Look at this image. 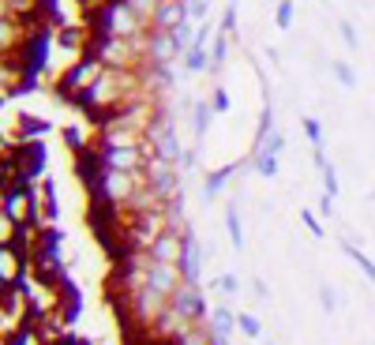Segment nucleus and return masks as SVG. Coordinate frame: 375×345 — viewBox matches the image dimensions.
I'll return each mask as SVG.
<instances>
[{"label":"nucleus","mask_w":375,"mask_h":345,"mask_svg":"<svg viewBox=\"0 0 375 345\" xmlns=\"http://www.w3.org/2000/svg\"><path fill=\"white\" fill-rule=\"evenodd\" d=\"M0 210L16 221V225H31L38 229L42 225V207H38V184H16L0 195Z\"/></svg>","instance_id":"f257e3e1"},{"label":"nucleus","mask_w":375,"mask_h":345,"mask_svg":"<svg viewBox=\"0 0 375 345\" xmlns=\"http://www.w3.org/2000/svg\"><path fill=\"white\" fill-rule=\"evenodd\" d=\"M169 308L177 312V319L188 323V327H192V323H207V315H210L203 293H199V285H192V282H184L177 293L169 297Z\"/></svg>","instance_id":"f03ea898"},{"label":"nucleus","mask_w":375,"mask_h":345,"mask_svg":"<svg viewBox=\"0 0 375 345\" xmlns=\"http://www.w3.org/2000/svg\"><path fill=\"white\" fill-rule=\"evenodd\" d=\"M146 285L151 289H158V293H165V297H173L177 289L184 285V274H180V267H173V263H146Z\"/></svg>","instance_id":"7ed1b4c3"},{"label":"nucleus","mask_w":375,"mask_h":345,"mask_svg":"<svg viewBox=\"0 0 375 345\" xmlns=\"http://www.w3.org/2000/svg\"><path fill=\"white\" fill-rule=\"evenodd\" d=\"M23 42H26V23L16 19V16H4V19H0V57L19 53Z\"/></svg>","instance_id":"20e7f679"},{"label":"nucleus","mask_w":375,"mask_h":345,"mask_svg":"<svg viewBox=\"0 0 375 345\" xmlns=\"http://www.w3.org/2000/svg\"><path fill=\"white\" fill-rule=\"evenodd\" d=\"M23 312H26V297H23L19 282H0V315L8 323H19Z\"/></svg>","instance_id":"39448f33"},{"label":"nucleus","mask_w":375,"mask_h":345,"mask_svg":"<svg viewBox=\"0 0 375 345\" xmlns=\"http://www.w3.org/2000/svg\"><path fill=\"white\" fill-rule=\"evenodd\" d=\"M38 207H42V221H57L60 203H57V180L53 177L38 180Z\"/></svg>","instance_id":"423d86ee"},{"label":"nucleus","mask_w":375,"mask_h":345,"mask_svg":"<svg viewBox=\"0 0 375 345\" xmlns=\"http://www.w3.org/2000/svg\"><path fill=\"white\" fill-rule=\"evenodd\" d=\"M23 278H31V270H26L16 251L4 244L0 248V282H23Z\"/></svg>","instance_id":"0eeeda50"},{"label":"nucleus","mask_w":375,"mask_h":345,"mask_svg":"<svg viewBox=\"0 0 375 345\" xmlns=\"http://www.w3.org/2000/svg\"><path fill=\"white\" fill-rule=\"evenodd\" d=\"M42 136H49V121H42V116H31V113H19L16 143H31V139H42Z\"/></svg>","instance_id":"6e6552de"},{"label":"nucleus","mask_w":375,"mask_h":345,"mask_svg":"<svg viewBox=\"0 0 375 345\" xmlns=\"http://www.w3.org/2000/svg\"><path fill=\"white\" fill-rule=\"evenodd\" d=\"M207 327L214 330V334H225V338H229V330L237 327V315H233L229 308H210V315H207Z\"/></svg>","instance_id":"1a4fd4ad"},{"label":"nucleus","mask_w":375,"mask_h":345,"mask_svg":"<svg viewBox=\"0 0 375 345\" xmlns=\"http://www.w3.org/2000/svg\"><path fill=\"white\" fill-rule=\"evenodd\" d=\"M225 229H229V244L237 251L244 248V229H240V210H237V203L225 207Z\"/></svg>","instance_id":"9d476101"},{"label":"nucleus","mask_w":375,"mask_h":345,"mask_svg":"<svg viewBox=\"0 0 375 345\" xmlns=\"http://www.w3.org/2000/svg\"><path fill=\"white\" fill-rule=\"evenodd\" d=\"M60 136H64V143H68V150H72V154H79V150H87V147H90V136H87V128H83V124H68V128L60 131Z\"/></svg>","instance_id":"9b49d317"},{"label":"nucleus","mask_w":375,"mask_h":345,"mask_svg":"<svg viewBox=\"0 0 375 345\" xmlns=\"http://www.w3.org/2000/svg\"><path fill=\"white\" fill-rule=\"evenodd\" d=\"M251 165H256L259 177H278V154L263 150V147H256V154H251Z\"/></svg>","instance_id":"f8f14e48"},{"label":"nucleus","mask_w":375,"mask_h":345,"mask_svg":"<svg viewBox=\"0 0 375 345\" xmlns=\"http://www.w3.org/2000/svg\"><path fill=\"white\" fill-rule=\"evenodd\" d=\"M342 251H345V256H349V259L357 263V267H360V270H364V278H368V282L375 285V263H371V259L364 256V251H360L357 244H349V241H342Z\"/></svg>","instance_id":"ddd939ff"},{"label":"nucleus","mask_w":375,"mask_h":345,"mask_svg":"<svg viewBox=\"0 0 375 345\" xmlns=\"http://www.w3.org/2000/svg\"><path fill=\"white\" fill-rule=\"evenodd\" d=\"M237 169H240V165H225V169H218V172H210V177L203 180V192H207V199H214V195H218V192L225 188V180H229Z\"/></svg>","instance_id":"4468645a"},{"label":"nucleus","mask_w":375,"mask_h":345,"mask_svg":"<svg viewBox=\"0 0 375 345\" xmlns=\"http://www.w3.org/2000/svg\"><path fill=\"white\" fill-rule=\"evenodd\" d=\"M210 105L207 102H195V109H192V136L195 139H203L207 136V124H210Z\"/></svg>","instance_id":"2eb2a0df"},{"label":"nucleus","mask_w":375,"mask_h":345,"mask_svg":"<svg viewBox=\"0 0 375 345\" xmlns=\"http://www.w3.org/2000/svg\"><path fill=\"white\" fill-rule=\"evenodd\" d=\"M225 49H229V34H222V31H218V34H214V53H210V64H207L210 72H218L222 64H225V57H229Z\"/></svg>","instance_id":"dca6fc26"},{"label":"nucleus","mask_w":375,"mask_h":345,"mask_svg":"<svg viewBox=\"0 0 375 345\" xmlns=\"http://www.w3.org/2000/svg\"><path fill=\"white\" fill-rule=\"evenodd\" d=\"M207 45H195L192 42V49H188V57H184V68L188 72H207Z\"/></svg>","instance_id":"f3484780"},{"label":"nucleus","mask_w":375,"mask_h":345,"mask_svg":"<svg viewBox=\"0 0 375 345\" xmlns=\"http://www.w3.org/2000/svg\"><path fill=\"white\" fill-rule=\"evenodd\" d=\"M293 19H297V4H293V0H281V4L274 8V23L281 26V31H289Z\"/></svg>","instance_id":"a211bd4d"},{"label":"nucleus","mask_w":375,"mask_h":345,"mask_svg":"<svg viewBox=\"0 0 375 345\" xmlns=\"http://www.w3.org/2000/svg\"><path fill=\"white\" fill-rule=\"evenodd\" d=\"M300 128H304L308 143H312V150H315V147H323V124H319L315 116H304V121H300Z\"/></svg>","instance_id":"6ab92c4d"},{"label":"nucleus","mask_w":375,"mask_h":345,"mask_svg":"<svg viewBox=\"0 0 375 345\" xmlns=\"http://www.w3.org/2000/svg\"><path fill=\"white\" fill-rule=\"evenodd\" d=\"M31 341H34V338L26 334L23 327H16V323H11V327L4 330V334H0V345H31Z\"/></svg>","instance_id":"aec40b11"},{"label":"nucleus","mask_w":375,"mask_h":345,"mask_svg":"<svg viewBox=\"0 0 375 345\" xmlns=\"http://www.w3.org/2000/svg\"><path fill=\"white\" fill-rule=\"evenodd\" d=\"M330 72L338 75V83H342V87H357V72H353L345 60H330Z\"/></svg>","instance_id":"412c9836"},{"label":"nucleus","mask_w":375,"mask_h":345,"mask_svg":"<svg viewBox=\"0 0 375 345\" xmlns=\"http://www.w3.org/2000/svg\"><path fill=\"white\" fill-rule=\"evenodd\" d=\"M210 109H214V113H229V109H233V98H229V90H225V87H214Z\"/></svg>","instance_id":"4be33fe9"},{"label":"nucleus","mask_w":375,"mask_h":345,"mask_svg":"<svg viewBox=\"0 0 375 345\" xmlns=\"http://www.w3.org/2000/svg\"><path fill=\"white\" fill-rule=\"evenodd\" d=\"M237 327H240V330H244V334H248V338H259V334H263V327H259V319H256V315H248V312H240V315H237Z\"/></svg>","instance_id":"5701e85b"},{"label":"nucleus","mask_w":375,"mask_h":345,"mask_svg":"<svg viewBox=\"0 0 375 345\" xmlns=\"http://www.w3.org/2000/svg\"><path fill=\"white\" fill-rule=\"evenodd\" d=\"M319 172H323V192H327L330 199H338V172H334V165L319 169Z\"/></svg>","instance_id":"b1692460"},{"label":"nucleus","mask_w":375,"mask_h":345,"mask_svg":"<svg viewBox=\"0 0 375 345\" xmlns=\"http://www.w3.org/2000/svg\"><path fill=\"white\" fill-rule=\"evenodd\" d=\"M233 31H237V0L225 4V11H222V34H233Z\"/></svg>","instance_id":"393cba45"},{"label":"nucleus","mask_w":375,"mask_h":345,"mask_svg":"<svg viewBox=\"0 0 375 345\" xmlns=\"http://www.w3.org/2000/svg\"><path fill=\"white\" fill-rule=\"evenodd\" d=\"M300 221L308 225V233H312V236H327V233H323V221H319L312 210H300Z\"/></svg>","instance_id":"a878e982"},{"label":"nucleus","mask_w":375,"mask_h":345,"mask_svg":"<svg viewBox=\"0 0 375 345\" xmlns=\"http://www.w3.org/2000/svg\"><path fill=\"white\" fill-rule=\"evenodd\" d=\"M207 11H210V0H188V16H192V19L203 23Z\"/></svg>","instance_id":"bb28decb"},{"label":"nucleus","mask_w":375,"mask_h":345,"mask_svg":"<svg viewBox=\"0 0 375 345\" xmlns=\"http://www.w3.org/2000/svg\"><path fill=\"white\" fill-rule=\"evenodd\" d=\"M11 233H16V221H11L4 210H0V248L4 244H11Z\"/></svg>","instance_id":"cd10ccee"},{"label":"nucleus","mask_w":375,"mask_h":345,"mask_svg":"<svg viewBox=\"0 0 375 345\" xmlns=\"http://www.w3.org/2000/svg\"><path fill=\"white\" fill-rule=\"evenodd\" d=\"M338 34H342V42L349 45V49H357V45H360V42H357V31H353V23H345V19H342V23H338Z\"/></svg>","instance_id":"c85d7f7f"},{"label":"nucleus","mask_w":375,"mask_h":345,"mask_svg":"<svg viewBox=\"0 0 375 345\" xmlns=\"http://www.w3.org/2000/svg\"><path fill=\"white\" fill-rule=\"evenodd\" d=\"M214 285H218V289H225V293H237V289H240L233 274H222V278H218V282H214Z\"/></svg>","instance_id":"c756f323"},{"label":"nucleus","mask_w":375,"mask_h":345,"mask_svg":"<svg viewBox=\"0 0 375 345\" xmlns=\"http://www.w3.org/2000/svg\"><path fill=\"white\" fill-rule=\"evenodd\" d=\"M319 304H323V312H334V308H338V300H334L330 289H319Z\"/></svg>","instance_id":"7c9ffc66"},{"label":"nucleus","mask_w":375,"mask_h":345,"mask_svg":"<svg viewBox=\"0 0 375 345\" xmlns=\"http://www.w3.org/2000/svg\"><path fill=\"white\" fill-rule=\"evenodd\" d=\"M319 214H323V218H334V199H330V195L319 199Z\"/></svg>","instance_id":"2f4dec72"},{"label":"nucleus","mask_w":375,"mask_h":345,"mask_svg":"<svg viewBox=\"0 0 375 345\" xmlns=\"http://www.w3.org/2000/svg\"><path fill=\"white\" fill-rule=\"evenodd\" d=\"M251 289H256L259 300H266V282H263V278H251Z\"/></svg>","instance_id":"473e14b6"},{"label":"nucleus","mask_w":375,"mask_h":345,"mask_svg":"<svg viewBox=\"0 0 375 345\" xmlns=\"http://www.w3.org/2000/svg\"><path fill=\"white\" fill-rule=\"evenodd\" d=\"M4 16H11V11H8V0H0V19Z\"/></svg>","instance_id":"72a5a7b5"},{"label":"nucleus","mask_w":375,"mask_h":345,"mask_svg":"<svg viewBox=\"0 0 375 345\" xmlns=\"http://www.w3.org/2000/svg\"><path fill=\"white\" fill-rule=\"evenodd\" d=\"M75 345H94L90 338H83V334H75Z\"/></svg>","instance_id":"f704fd0d"},{"label":"nucleus","mask_w":375,"mask_h":345,"mask_svg":"<svg viewBox=\"0 0 375 345\" xmlns=\"http://www.w3.org/2000/svg\"><path fill=\"white\" fill-rule=\"evenodd\" d=\"M154 4H173V0H154Z\"/></svg>","instance_id":"c9c22d12"}]
</instances>
